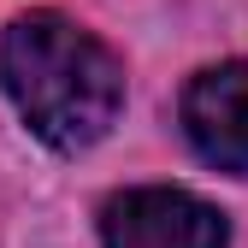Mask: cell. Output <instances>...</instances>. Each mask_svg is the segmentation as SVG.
Segmentation results:
<instances>
[{"label": "cell", "mask_w": 248, "mask_h": 248, "mask_svg": "<svg viewBox=\"0 0 248 248\" xmlns=\"http://www.w3.org/2000/svg\"><path fill=\"white\" fill-rule=\"evenodd\" d=\"M0 83L24 112V124L59 154L101 142L124 107V71L112 47L59 12L12 18L0 42Z\"/></svg>", "instance_id": "1"}, {"label": "cell", "mask_w": 248, "mask_h": 248, "mask_svg": "<svg viewBox=\"0 0 248 248\" xmlns=\"http://www.w3.org/2000/svg\"><path fill=\"white\" fill-rule=\"evenodd\" d=\"M101 242L107 248H225L231 225L219 207H207L189 189H130L107 201Z\"/></svg>", "instance_id": "2"}, {"label": "cell", "mask_w": 248, "mask_h": 248, "mask_svg": "<svg viewBox=\"0 0 248 248\" xmlns=\"http://www.w3.org/2000/svg\"><path fill=\"white\" fill-rule=\"evenodd\" d=\"M183 130L219 171H248V59L213 65L183 89Z\"/></svg>", "instance_id": "3"}]
</instances>
